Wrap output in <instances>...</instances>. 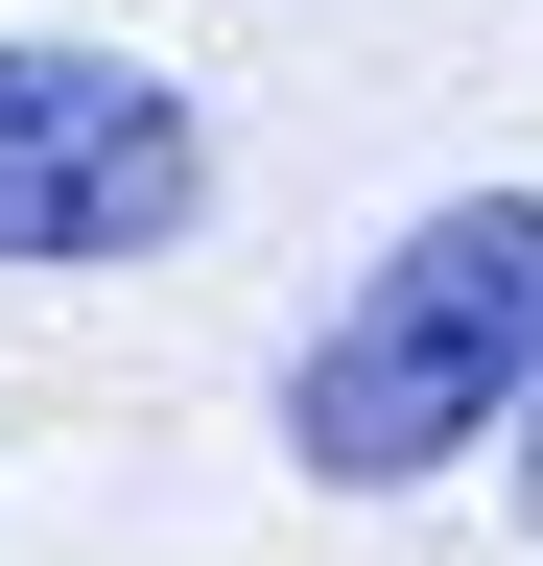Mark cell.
I'll return each mask as SVG.
<instances>
[{"label": "cell", "mask_w": 543, "mask_h": 566, "mask_svg": "<svg viewBox=\"0 0 543 566\" xmlns=\"http://www.w3.org/2000/svg\"><path fill=\"white\" fill-rule=\"evenodd\" d=\"M520 401H543V189H426L355 260V307L284 354V472L426 495L472 449H520Z\"/></svg>", "instance_id": "cell-1"}, {"label": "cell", "mask_w": 543, "mask_h": 566, "mask_svg": "<svg viewBox=\"0 0 543 566\" xmlns=\"http://www.w3.org/2000/svg\"><path fill=\"white\" fill-rule=\"evenodd\" d=\"M213 212V118L189 71H118V48H0V260L24 283H95V260H166Z\"/></svg>", "instance_id": "cell-2"}, {"label": "cell", "mask_w": 543, "mask_h": 566, "mask_svg": "<svg viewBox=\"0 0 543 566\" xmlns=\"http://www.w3.org/2000/svg\"><path fill=\"white\" fill-rule=\"evenodd\" d=\"M520 520H543V401H520Z\"/></svg>", "instance_id": "cell-3"}]
</instances>
